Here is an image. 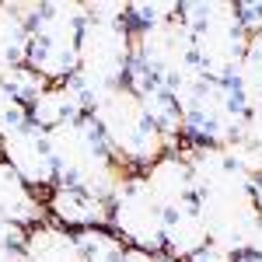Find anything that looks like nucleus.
I'll return each instance as SVG.
<instances>
[{
	"mask_svg": "<svg viewBox=\"0 0 262 262\" xmlns=\"http://www.w3.org/2000/svg\"><path fill=\"white\" fill-rule=\"evenodd\" d=\"M88 116L98 122L108 150L116 154V161L126 171H147L158 158H164L168 150H175L168 143V137L150 122L143 101L126 84L108 88L105 95H98Z\"/></svg>",
	"mask_w": 262,
	"mask_h": 262,
	"instance_id": "f257e3e1",
	"label": "nucleus"
},
{
	"mask_svg": "<svg viewBox=\"0 0 262 262\" xmlns=\"http://www.w3.org/2000/svg\"><path fill=\"white\" fill-rule=\"evenodd\" d=\"M179 21L192 35L196 70L206 81H231L248 49L238 7L231 0H185L179 4Z\"/></svg>",
	"mask_w": 262,
	"mask_h": 262,
	"instance_id": "f03ea898",
	"label": "nucleus"
},
{
	"mask_svg": "<svg viewBox=\"0 0 262 262\" xmlns=\"http://www.w3.org/2000/svg\"><path fill=\"white\" fill-rule=\"evenodd\" d=\"M49 143H53V158H56V171H60L63 185H77L98 200H112L126 168L116 161V154L108 150L98 122L91 116L56 126L49 133Z\"/></svg>",
	"mask_w": 262,
	"mask_h": 262,
	"instance_id": "7ed1b4c3",
	"label": "nucleus"
},
{
	"mask_svg": "<svg viewBox=\"0 0 262 262\" xmlns=\"http://www.w3.org/2000/svg\"><path fill=\"white\" fill-rule=\"evenodd\" d=\"M182 108V140L203 147H227L245 133L248 108L227 81H206L200 70L171 88Z\"/></svg>",
	"mask_w": 262,
	"mask_h": 262,
	"instance_id": "20e7f679",
	"label": "nucleus"
},
{
	"mask_svg": "<svg viewBox=\"0 0 262 262\" xmlns=\"http://www.w3.org/2000/svg\"><path fill=\"white\" fill-rule=\"evenodd\" d=\"M88 21V4L81 0H49L28 32V67L49 84H67L77 77L81 28Z\"/></svg>",
	"mask_w": 262,
	"mask_h": 262,
	"instance_id": "39448f33",
	"label": "nucleus"
},
{
	"mask_svg": "<svg viewBox=\"0 0 262 262\" xmlns=\"http://www.w3.org/2000/svg\"><path fill=\"white\" fill-rule=\"evenodd\" d=\"M129 63H133V28L126 21H84L74 81L88 98V112L98 95L126 84Z\"/></svg>",
	"mask_w": 262,
	"mask_h": 262,
	"instance_id": "423d86ee",
	"label": "nucleus"
},
{
	"mask_svg": "<svg viewBox=\"0 0 262 262\" xmlns=\"http://www.w3.org/2000/svg\"><path fill=\"white\" fill-rule=\"evenodd\" d=\"M196 203H200V213L206 221L210 242L224 245L231 255L248 252V242L259 227L262 213L252 200V179L242 168H234L231 175H224L213 185L196 189Z\"/></svg>",
	"mask_w": 262,
	"mask_h": 262,
	"instance_id": "0eeeda50",
	"label": "nucleus"
},
{
	"mask_svg": "<svg viewBox=\"0 0 262 262\" xmlns=\"http://www.w3.org/2000/svg\"><path fill=\"white\" fill-rule=\"evenodd\" d=\"M112 221L108 227L119 234L129 248L143 252H164V210L150 196L143 171H126L112 192Z\"/></svg>",
	"mask_w": 262,
	"mask_h": 262,
	"instance_id": "6e6552de",
	"label": "nucleus"
},
{
	"mask_svg": "<svg viewBox=\"0 0 262 262\" xmlns=\"http://www.w3.org/2000/svg\"><path fill=\"white\" fill-rule=\"evenodd\" d=\"M133 56L161 84H168V88H175L179 81L196 74L192 35L185 32V25L179 18L164 21V25H154V28L133 32Z\"/></svg>",
	"mask_w": 262,
	"mask_h": 262,
	"instance_id": "1a4fd4ad",
	"label": "nucleus"
},
{
	"mask_svg": "<svg viewBox=\"0 0 262 262\" xmlns=\"http://www.w3.org/2000/svg\"><path fill=\"white\" fill-rule=\"evenodd\" d=\"M0 158L18 171V179L35 192H49L56 182H60V171H56V158H53V143H49V133L39 129L35 122H21L14 129L0 133Z\"/></svg>",
	"mask_w": 262,
	"mask_h": 262,
	"instance_id": "9d476101",
	"label": "nucleus"
},
{
	"mask_svg": "<svg viewBox=\"0 0 262 262\" xmlns=\"http://www.w3.org/2000/svg\"><path fill=\"white\" fill-rule=\"evenodd\" d=\"M46 213L49 221L67 227V231H88V227H108L112 221V206L108 200H98L91 192H84L77 185H63L56 182L46 196Z\"/></svg>",
	"mask_w": 262,
	"mask_h": 262,
	"instance_id": "9b49d317",
	"label": "nucleus"
},
{
	"mask_svg": "<svg viewBox=\"0 0 262 262\" xmlns=\"http://www.w3.org/2000/svg\"><path fill=\"white\" fill-rule=\"evenodd\" d=\"M143 182H147L150 196L161 203L164 213L185 200H196V179H192L189 161L182 158V150H168L164 158H158L143 171Z\"/></svg>",
	"mask_w": 262,
	"mask_h": 262,
	"instance_id": "f8f14e48",
	"label": "nucleus"
},
{
	"mask_svg": "<svg viewBox=\"0 0 262 262\" xmlns=\"http://www.w3.org/2000/svg\"><path fill=\"white\" fill-rule=\"evenodd\" d=\"M206 245H210V231L196 200H185L164 213V255L189 262Z\"/></svg>",
	"mask_w": 262,
	"mask_h": 262,
	"instance_id": "ddd939ff",
	"label": "nucleus"
},
{
	"mask_svg": "<svg viewBox=\"0 0 262 262\" xmlns=\"http://www.w3.org/2000/svg\"><path fill=\"white\" fill-rule=\"evenodd\" d=\"M0 221H14L25 227H39L49 221L46 200H39V192H32L4 158H0Z\"/></svg>",
	"mask_w": 262,
	"mask_h": 262,
	"instance_id": "4468645a",
	"label": "nucleus"
},
{
	"mask_svg": "<svg viewBox=\"0 0 262 262\" xmlns=\"http://www.w3.org/2000/svg\"><path fill=\"white\" fill-rule=\"evenodd\" d=\"M81 116H88V98L77 88V81L53 84L46 95H39L35 105H28V119L46 133H53L56 126H63L70 119H81Z\"/></svg>",
	"mask_w": 262,
	"mask_h": 262,
	"instance_id": "2eb2a0df",
	"label": "nucleus"
},
{
	"mask_svg": "<svg viewBox=\"0 0 262 262\" xmlns=\"http://www.w3.org/2000/svg\"><path fill=\"white\" fill-rule=\"evenodd\" d=\"M25 255H28V262H88L81 245H77V234L53 221H46L28 231Z\"/></svg>",
	"mask_w": 262,
	"mask_h": 262,
	"instance_id": "dca6fc26",
	"label": "nucleus"
},
{
	"mask_svg": "<svg viewBox=\"0 0 262 262\" xmlns=\"http://www.w3.org/2000/svg\"><path fill=\"white\" fill-rule=\"evenodd\" d=\"M28 32L32 25L14 11V4H0V74L28 63Z\"/></svg>",
	"mask_w": 262,
	"mask_h": 262,
	"instance_id": "f3484780",
	"label": "nucleus"
},
{
	"mask_svg": "<svg viewBox=\"0 0 262 262\" xmlns=\"http://www.w3.org/2000/svg\"><path fill=\"white\" fill-rule=\"evenodd\" d=\"M227 84L234 88V95L242 98V105L248 112L262 108V35H252V39H248L242 67H238V74Z\"/></svg>",
	"mask_w": 262,
	"mask_h": 262,
	"instance_id": "a211bd4d",
	"label": "nucleus"
},
{
	"mask_svg": "<svg viewBox=\"0 0 262 262\" xmlns=\"http://www.w3.org/2000/svg\"><path fill=\"white\" fill-rule=\"evenodd\" d=\"M77 245H81L84 259L88 262H122L129 245L122 242L112 227H88V231H77Z\"/></svg>",
	"mask_w": 262,
	"mask_h": 262,
	"instance_id": "6ab92c4d",
	"label": "nucleus"
},
{
	"mask_svg": "<svg viewBox=\"0 0 262 262\" xmlns=\"http://www.w3.org/2000/svg\"><path fill=\"white\" fill-rule=\"evenodd\" d=\"M0 81L7 84V91H11V98L18 101V105H35L39 101V95H46L53 84L42 77L39 70H32L28 63H21V67H11V70H4L0 74Z\"/></svg>",
	"mask_w": 262,
	"mask_h": 262,
	"instance_id": "aec40b11",
	"label": "nucleus"
},
{
	"mask_svg": "<svg viewBox=\"0 0 262 262\" xmlns=\"http://www.w3.org/2000/svg\"><path fill=\"white\" fill-rule=\"evenodd\" d=\"M179 18V0H137L129 4V28L140 32V28H154L164 21Z\"/></svg>",
	"mask_w": 262,
	"mask_h": 262,
	"instance_id": "412c9836",
	"label": "nucleus"
},
{
	"mask_svg": "<svg viewBox=\"0 0 262 262\" xmlns=\"http://www.w3.org/2000/svg\"><path fill=\"white\" fill-rule=\"evenodd\" d=\"M21 122H28V108L18 105V101L11 98V91H7V84L0 81V133H7V129H14Z\"/></svg>",
	"mask_w": 262,
	"mask_h": 262,
	"instance_id": "4be33fe9",
	"label": "nucleus"
},
{
	"mask_svg": "<svg viewBox=\"0 0 262 262\" xmlns=\"http://www.w3.org/2000/svg\"><path fill=\"white\" fill-rule=\"evenodd\" d=\"M88 18L91 21H126L129 25V4H119V0H91L88 4Z\"/></svg>",
	"mask_w": 262,
	"mask_h": 262,
	"instance_id": "5701e85b",
	"label": "nucleus"
},
{
	"mask_svg": "<svg viewBox=\"0 0 262 262\" xmlns=\"http://www.w3.org/2000/svg\"><path fill=\"white\" fill-rule=\"evenodd\" d=\"M238 7V21H242L245 35H262V0H234Z\"/></svg>",
	"mask_w": 262,
	"mask_h": 262,
	"instance_id": "b1692460",
	"label": "nucleus"
},
{
	"mask_svg": "<svg viewBox=\"0 0 262 262\" xmlns=\"http://www.w3.org/2000/svg\"><path fill=\"white\" fill-rule=\"evenodd\" d=\"M28 231H32V227H25V224L0 221V245H4V248H25V242H28Z\"/></svg>",
	"mask_w": 262,
	"mask_h": 262,
	"instance_id": "393cba45",
	"label": "nucleus"
},
{
	"mask_svg": "<svg viewBox=\"0 0 262 262\" xmlns=\"http://www.w3.org/2000/svg\"><path fill=\"white\" fill-rule=\"evenodd\" d=\"M245 140L252 143L255 150L262 154V108H255V112H248V122H245Z\"/></svg>",
	"mask_w": 262,
	"mask_h": 262,
	"instance_id": "a878e982",
	"label": "nucleus"
},
{
	"mask_svg": "<svg viewBox=\"0 0 262 262\" xmlns=\"http://www.w3.org/2000/svg\"><path fill=\"white\" fill-rule=\"evenodd\" d=\"M189 262H234V255H231V252H227L224 245L210 242L206 248H200V252H196V255H192Z\"/></svg>",
	"mask_w": 262,
	"mask_h": 262,
	"instance_id": "bb28decb",
	"label": "nucleus"
},
{
	"mask_svg": "<svg viewBox=\"0 0 262 262\" xmlns=\"http://www.w3.org/2000/svg\"><path fill=\"white\" fill-rule=\"evenodd\" d=\"M122 262H164V252H143V248H129Z\"/></svg>",
	"mask_w": 262,
	"mask_h": 262,
	"instance_id": "cd10ccee",
	"label": "nucleus"
},
{
	"mask_svg": "<svg viewBox=\"0 0 262 262\" xmlns=\"http://www.w3.org/2000/svg\"><path fill=\"white\" fill-rule=\"evenodd\" d=\"M0 262H28L25 248H4L0 245Z\"/></svg>",
	"mask_w": 262,
	"mask_h": 262,
	"instance_id": "c85d7f7f",
	"label": "nucleus"
},
{
	"mask_svg": "<svg viewBox=\"0 0 262 262\" xmlns=\"http://www.w3.org/2000/svg\"><path fill=\"white\" fill-rule=\"evenodd\" d=\"M248 252H255V255H262V217H259V227H255L252 242H248Z\"/></svg>",
	"mask_w": 262,
	"mask_h": 262,
	"instance_id": "c756f323",
	"label": "nucleus"
},
{
	"mask_svg": "<svg viewBox=\"0 0 262 262\" xmlns=\"http://www.w3.org/2000/svg\"><path fill=\"white\" fill-rule=\"evenodd\" d=\"M252 200H255V206H259V213H262V175L252 179Z\"/></svg>",
	"mask_w": 262,
	"mask_h": 262,
	"instance_id": "7c9ffc66",
	"label": "nucleus"
},
{
	"mask_svg": "<svg viewBox=\"0 0 262 262\" xmlns=\"http://www.w3.org/2000/svg\"><path fill=\"white\" fill-rule=\"evenodd\" d=\"M234 262H262V255H255V252H238Z\"/></svg>",
	"mask_w": 262,
	"mask_h": 262,
	"instance_id": "2f4dec72",
	"label": "nucleus"
}]
</instances>
